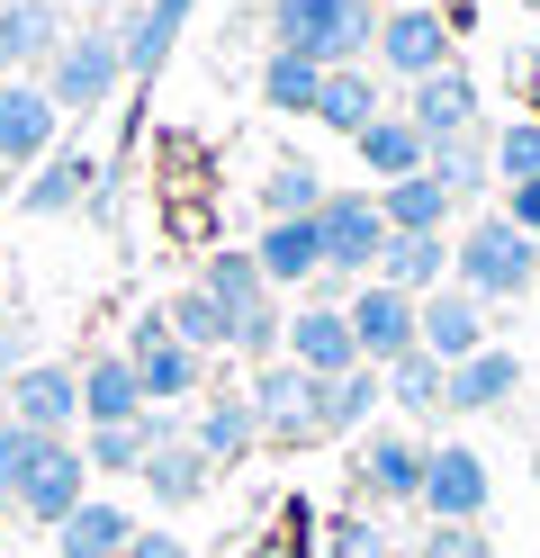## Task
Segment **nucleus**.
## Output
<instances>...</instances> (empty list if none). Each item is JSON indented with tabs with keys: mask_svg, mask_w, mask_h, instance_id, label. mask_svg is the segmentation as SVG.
<instances>
[{
	"mask_svg": "<svg viewBox=\"0 0 540 558\" xmlns=\"http://www.w3.org/2000/svg\"><path fill=\"white\" fill-rule=\"evenodd\" d=\"M135 477H144V496H154L163 513H180V505H199V496H207V477H216V469L199 460L190 441H163V450H154V460H144Z\"/></svg>",
	"mask_w": 540,
	"mask_h": 558,
	"instance_id": "nucleus-33",
	"label": "nucleus"
},
{
	"mask_svg": "<svg viewBox=\"0 0 540 558\" xmlns=\"http://www.w3.org/2000/svg\"><path fill=\"white\" fill-rule=\"evenodd\" d=\"M315 90H324V63H307V54H262V99L271 109H288V118H315Z\"/></svg>",
	"mask_w": 540,
	"mask_h": 558,
	"instance_id": "nucleus-36",
	"label": "nucleus"
},
{
	"mask_svg": "<svg viewBox=\"0 0 540 558\" xmlns=\"http://www.w3.org/2000/svg\"><path fill=\"white\" fill-rule=\"evenodd\" d=\"M387 405V378L360 361V369H343V378H315V397H307V414H315V441L334 433V441H351L360 424H370V414Z\"/></svg>",
	"mask_w": 540,
	"mask_h": 558,
	"instance_id": "nucleus-18",
	"label": "nucleus"
},
{
	"mask_svg": "<svg viewBox=\"0 0 540 558\" xmlns=\"http://www.w3.org/2000/svg\"><path fill=\"white\" fill-rule=\"evenodd\" d=\"M523 397V361L504 352V342H487V352H468L442 369V414H495Z\"/></svg>",
	"mask_w": 540,
	"mask_h": 558,
	"instance_id": "nucleus-14",
	"label": "nucleus"
},
{
	"mask_svg": "<svg viewBox=\"0 0 540 558\" xmlns=\"http://www.w3.org/2000/svg\"><path fill=\"white\" fill-rule=\"evenodd\" d=\"M118 558H190V549H180L171 532H144V522H135V541H127Z\"/></svg>",
	"mask_w": 540,
	"mask_h": 558,
	"instance_id": "nucleus-45",
	"label": "nucleus"
},
{
	"mask_svg": "<svg viewBox=\"0 0 540 558\" xmlns=\"http://www.w3.org/2000/svg\"><path fill=\"white\" fill-rule=\"evenodd\" d=\"M379 217H387V234H451L459 207H451V190L432 181V171H415V181H387L379 190Z\"/></svg>",
	"mask_w": 540,
	"mask_h": 558,
	"instance_id": "nucleus-27",
	"label": "nucleus"
},
{
	"mask_svg": "<svg viewBox=\"0 0 540 558\" xmlns=\"http://www.w3.org/2000/svg\"><path fill=\"white\" fill-rule=\"evenodd\" d=\"M252 262H262V279H271V289H307V279L324 270L315 217H271L262 234H252Z\"/></svg>",
	"mask_w": 540,
	"mask_h": 558,
	"instance_id": "nucleus-22",
	"label": "nucleus"
},
{
	"mask_svg": "<svg viewBox=\"0 0 540 558\" xmlns=\"http://www.w3.org/2000/svg\"><path fill=\"white\" fill-rule=\"evenodd\" d=\"M379 378H387V405L406 414V424H432V414H442V361H432V352H406V361H387Z\"/></svg>",
	"mask_w": 540,
	"mask_h": 558,
	"instance_id": "nucleus-35",
	"label": "nucleus"
},
{
	"mask_svg": "<svg viewBox=\"0 0 540 558\" xmlns=\"http://www.w3.org/2000/svg\"><path fill=\"white\" fill-rule=\"evenodd\" d=\"M163 325H171V342H190L199 361H207V352H226V342H235V316H226V306H216V298L199 289V279H190V289H171V298H163Z\"/></svg>",
	"mask_w": 540,
	"mask_h": 558,
	"instance_id": "nucleus-32",
	"label": "nucleus"
},
{
	"mask_svg": "<svg viewBox=\"0 0 540 558\" xmlns=\"http://www.w3.org/2000/svg\"><path fill=\"white\" fill-rule=\"evenodd\" d=\"M91 496V460H82V441H46V450H36V469L19 477V513L36 522V532H55V522L72 513V505H82Z\"/></svg>",
	"mask_w": 540,
	"mask_h": 558,
	"instance_id": "nucleus-10",
	"label": "nucleus"
},
{
	"mask_svg": "<svg viewBox=\"0 0 540 558\" xmlns=\"http://www.w3.org/2000/svg\"><path fill=\"white\" fill-rule=\"evenodd\" d=\"M63 46V10L55 0H0V73L27 82V73H46Z\"/></svg>",
	"mask_w": 540,
	"mask_h": 558,
	"instance_id": "nucleus-16",
	"label": "nucleus"
},
{
	"mask_svg": "<svg viewBox=\"0 0 540 558\" xmlns=\"http://www.w3.org/2000/svg\"><path fill=\"white\" fill-rule=\"evenodd\" d=\"M343 325H351V342H360V361H370V369H387V361L415 352V298H396L387 279H360V289L343 298Z\"/></svg>",
	"mask_w": 540,
	"mask_h": 558,
	"instance_id": "nucleus-8",
	"label": "nucleus"
},
{
	"mask_svg": "<svg viewBox=\"0 0 540 558\" xmlns=\"http://www.w3.org/2000/svg\"><path fill=\"white\" fill-rule=\"evenodd\" d=\"M10 190H19V171H10V162H0V207H10Z\"/></svg>",
	"mask_w": 540,
	"mask_h": 558,
	"instance_id": "nucleus-47",
	"label": "nucleus"
},
{
	"mask_svg": "<svg viewBox=\"0 0 540 558\" xmlns=\"http://www.w3.org/2000/svg\"><path fill=\"white\" fill-rule=\"evenodd\" d=\"M0 397H10V424L46 433V441H72V433H82V369H72V361H27Z\"/></svg>",
	"mask_w": 540,
	"mask_h": 558,
	"instance_id": "nucleus-6",
	"label": "nucleus"
},
{
	"mask_svg": "<svg viewBox=\"0 0 540 558\" xmlns=\"http://www.w3.org/2000/svg\"><path fill=\"white\" fill-rule=\"evenodd\" d=\"M36 450H46V433H27V424H10V414H0V505L19 496V477L36 469Z\"/></svg>",
	"mask_w": 540,
	"mask_h": 558,
	"instance_id": "nucleus-40",
	"label": "nucleus"
},
{
	"mask_svg": "<svg viewBox=\"0 0 540 558\" xmlns=\"http://www.w3.org/2000/svg\"><path fill=\"white\" fill-rule=\"evenodd\" d=\"M279 333H288L279 306H252V316H235V342H226V352H243L252 369H262V361H279Z\"/></svg>",
	"mask_w": 540,
	"mask_h": 558,
	"instance_id": "nucleus-39",
	"label": "nucleus"
},
{
	"mask_svg": "<svg viewBox=\"0 0 540 558\" xmlns=\"http://www.w3.org/2000/svg\"><path fill=\"white\" fill-rule=\"evenodd\" d=\"M379 73L387 82H432L451 63V10H423V0H396V10H379Z\"/></svg>",
	"mask_w": 540,
	"mask_h": 558,
	"instance_id": "nucleus-5",
	"label": "nucleus"
},
{
	"mask_svg": "<svg viewBox=\"0 0 540 558\" xmlns=\"http://www.w3.org/2000/svg\"><path fill=\"white\" fill-rule=\"evenodd\" d=\"M495 154V181H540V118H514L504 135H487Z\"/></svg>",
	"mask_w": 540,
	"mask_h": 558,
	"instance_id": "nucleus-38",
	"label": "nucleus"
},
{
	"mask_svg": "<svg viewBox=\"0 0 540 558\" xmlns=\"http://www.w3.org/2000/svg\"><path fill=\"white\" fill-rule=\"evenodd\" d=\"M351 145H360V162H370V181H379V190H387V181H415V171L432 162V145H423V135L396 118V109H387V118H370V126L351 135Z\"/></svg>",
	"mask_w": 540,
	"mask_h": 558,
	"instance_id": "nucleus-29",
	"label": "nucleus"
},
{
	"mask_svg": "<svg viewBox=\"0 0 540 558\" xmlns=\"http://www.w3.org/2000/svg\"><path fill=\"white\" fill-rule=\"evenodd\" d=\"M307 397H315V378H307L298 361H262V369H252L243 405H252V424H262V441H271V450H307V441H315Z\"/></svg>",
	"mask_w": 540,
	"mask_h": 558,
	"instance_id": "nucleus-7",
	"label": "nucleus"
},
{
	"mask_svg": "<svg viewBox=\"0 0 540 558\" xmlns=\"http://www.w3.org/2000/svg\"><path fill=\"white\" fill-rule=\"evenodd\" d=\"M0 279H10V270H0Z\"/></svg>",
	"mask_w": 540,
	"mask_h": 558,
	"instance_id": "nucleus-49",
	"label": "nucleus"
},
{
	"mask_svg": "<svg viewBox=\"0 0 540 558\" xmlns=\"http://www.w3.org/2000/svg\"><path fill=\"white\" fill-rule=\"evenodd\" d=\"M415 352H432V361H468V352H487V306L468 298V289H432V298H415Z\"/></svg>",
	"mask_w": 540,
	"mask_h": 558,
	"instance_id": "nucleus-13",
	"label": "nucleus"
},
{
	"mask_svg": "<svg viewBox=\"0 0 540 558\" xmlns=\"http://www.w3.org/2000/svg\"><path fill=\"white\" fill-rule=\"evenodd\" d=\"M396 118H406L423 145H442V135H468V126H478V73L442 63L432 82H415V90H406V109H396Z\"/></svg>",
	"mask_w": 540,
	"mask_h": 558,
	"instance_id": "nucleus-15",
	"label": "nucleus"
},
{
	"mask_svg": "<svg viewBox=\"0 0 540 558\" xmlns=\"http://www.w3.org/2000/svg\"><path fill=\"white\" fill-rule=\"evenodd\" d=\"M334 10L343 0H271V46L307 54V63H334Z\"/></svg>",
	"mask_w": 540,
	"mask_h": 558,
	"instance_id": "nucleus-31",
	"label": "nucleus"
},
{
	"mask_svg": "<svg viewBox=\"0 0 540 558\" xmlns=\"http://www.w3.org/2000/svg\"><path fill=\"white\" fill-rule=\"evenodd\" d=\"M370 558H415V549H406V541H379V549H370Z\"/></svg>",
	"mask_w": 540,
	"mask_h": 558,
	"instance_id": "nucleus-46",
	"label": "nucleus"
},
{
	"mask_svg": "<svg viewBox=\"0 0 540 558\" xmlns=\"http://www.w3.org/2000/svg\"><path fill=\"white\" fill-rule=\"evenodd\" d=\"M199 289L226 306V316H252V306H271V279H262V262H252V243H226V253H207V262H199Z\"/></svg>",
	"mask_w": 540,
	"mask_h": 558,
	"instance_id": "nucleus-30",
	"label": "nucleus"
},
{
	"mask_svg": "<svg viewBox=\"0 0 540 558\" xmlns=\"http://www.w3.org/2000/svg\"><path fill=\"white\" fill-rule=\"evenodd\" d=\"M127 541H135V513L99 505V496H82V505L55 522V558H118Z\"/></svg>",
	"mask_w": 540,
	"mask_h": 558,
	"instance_id": "nucleus-28",
	"label": "nucleus"
},
{
	"mask_svg": "<svg viewBox=\"0 0 540 558\" xmlns=\"http://www.w3.org/2000/svg\"><path fill=\"white\" fill-rule=\"evenodd\" d=\"M135 414H144L135 361H127V352H99V361H82V433H99V424H135Z\"/></svg>",
	"mask_w": 540,
	"mask_h": 558,
	"instance_id": "nucleus-25",
	"label": "nucleus"
},
{
	"mask_svg": "<svg viewBox=\"0 0 540 558\" xmlns=\"http://www.w3.org/2000/svg\"><path fill=\"white\" fill-rule=\"evenodd\" d=\"M370 279H387L396 298H432V289H451V234H387V253H379Z\"/></svg>",
	"mask_w": 540,
	"mask_h": 558,
	"instance_id": "nucleus-23",
	"label": "nucleus"
},
{
	"mask_svg": "<svg viewBox=\"0 0 540 558\" xmlns=\"http://www.w3.org/2000/svg\"><path fill=\"white\" fill-rule=\"evenodd\" d=\"M324 207V171L307 162V154H279L271 171H262V226L271 217H315Z\"/></svg>",
	"mask_w": 540,
	"mask_h": 558,
	"instance_id": "nucleus-34",
	"label": "nucleus"
},
{
	"mask_svg": "<svg viewBox=\"0 0 540 558\" xmlns=\"http://www.w3.org/2000/svg\"><path fill=\"white\" fill-rule=\"evenodd\" d=\"M423 460H432V441H415V433H370V441H360V486H370L379 505H415V496H423Z\"/></svg>",
	"mask_w": 540,
	"mask_h": 558,
	"instance_id": "nucleus-19",
	"label": "nucleus"
},
{
	"mask_svg": "<svg viewBox=\"0 0 540 558\" xmlns=\"http://www.w3.org/2000/svg\"><path fill=\"white\" fill-rule=\"evenodd\" d=\"M415 558H495V549H487L478 522H432V532L415 541Z\"/></svg>",
	"mask_w": 540,
	"mask_h": 558,
	"instance_id": "nucleus-41",
	"label": "nucleus"
},
{
	"mask_svg": "<svg viewBox=\"0 0 540 558\" xmlns=\"http://www.w3.org/2000/svg\"><path fill=\"white\" fill-rule=\"evenodd\" d=\"M315 243H324V298H351V279H370L379 253H387V217H379V190H324L315 207Z\"/></svg>",
	"mask_w": 540,
	"mask_h": 558,
	"instance_id": "nucleus-2",
	"label": "nucleus"
},
{
	"mask_svg": "<svg viewBox=\"0 0 540 558\" xmlns=\"http://www.w3.org/2000/svg\"><path fill=\"white\" fill-rule=\"evenodd\" d=\"M540 279V243L514 234L504 217H468L451 234V289H468L478 306H504V298H531Z\"/></svg>",
	"mask_w": 540,
	"mask_h": 558,
	"instance_id": "nucleus-1",
	"label": "nucleus"
},
{
	"mask_svg": "<svg viewBox=\"0 0 540 558\" xmlns=\"http://www.w3.org/2000/svg\"><path fill=\"white\" fill-rule=\"evenodd\" d=\"M118 352L135 361V388H144V405H199V397H207V361L190 352V342H171L163 306L127 325V342H118Z\"/></svg>",
	"mask_w": 540,
	"mask_h": 558,
	"instance_id": "nucleus-4",
	"label": "nucleus"
},
{
	"mask_svg": "<svg viewBox=\"0 0 540 558\" xmlns=\"http://www.w3.org/2000/svg\"><path fill=\"white\" fill-rule=\"evenodd\" d=\"M190 450H199L207 469H235V460H252V450H262V424H252L243 388H216V397H199V414H190Z\"/></svg>",
	"mask_w": 540,
	"mask_h": 558,
	"instance_id": "nucleus-17",
	"label": "nucleus"
},
{
	"mask_svg": "<svg viewBox=\"0 0 540 558\" xmlns=\"http://www.w3.org/2000/svg\"><path fill=\"white\" fill-rule=\"evenodd\" d=\"M370 118H387V82L370 73V63H334L315 90V126H334V135H360Z\"/></svg>",
	"mask_w": 540,
	"mask_h": 558,
	"instance_id": "nucleus-24",
	"label": "nucleus"
},
{
	"mask_svg": "<svg viewBox=\"0 0 540 558\" xmlns=\"http://www.w3.org/2000/svg\"><path fill=\"white\" fill-rule=\"evenodd\" d=\"M82 10H118V0H82Z\"/></svg>",
	"mask_w": 540,
	"mask_h": 558,
	"instance_id": "nucleus-48",
	"label": "nucleus"
},
{
	"mask_svg": "<svg viewBox=\"0 0 540 558\" xmlns=\"http://www.w3.org/2000/svg\"><path fill=\"white\" fill-rule=\"evenodd\" d=\"M36 361V333H27V316H0V388Z\"/></svg>",
	"mask_w": 540,
	"mask_h": 558,
	"instance_id": "nucleus-43",
	"label": "nucleus"
},
{
	"mask_svg": "<svg viewBox=\"0 0 540 558\" xmlns=\"http://www.w3.org/2000/svg\"><path fill=\"white\" fill-rule=\"evenodd\" d=\"M190 10H199V0H144L135 19H118V46H127V82H154L163 63H171V46H180V27H190Z\"/></svg>",
	"mask_w": 540,
	"mask_h": 558,
	"instance_id": "nucleus-20",
	"label": "nucleus"
},
{
	"mask_svg": "<svg viewBox=\"0 0 540 558\" xmlns=\"http://www.w3.org/2000/svg\"><path fill=\"white\" fill-rule=\"evenodd\" d=\"M387 532H379V522L370 513H334V532H324V558H370Z\"/></svg>",
	"mask_w": 540,
	"mask_h": 558,
	"instance_id": "nucleus-42",
	"label": "nucleus"
},
{
	"mask_svg": "<svg viewBox=\"0 0 540 558\" xmlns=\"http://www.w3.org/2000/svg\"><path fill=\"white\" fill-rule=\"evenodd\" d=\"M127 82V46H118V27H63V46L46 63V99L63 118H91L108 109V90Z\"/></svg>",
	"mask_w": 540,
	"mask_h": 558,
	"instance_id": "nucleus-3",
	"label": "nucleus"
},
{
	"mask_svg": "<svg viewBox=\"0 0 540 558\" xmlns=\"http://www.w3.org/2000/svg\"><path fill=\"white\" fill-rule=\"evenodd\" d=\"M504 226L540 243V181H504Z\"/></svg>",
	"mask_w": 540,
	"mask_h": 558,
	"instance_id": "nucleus-44",
	"label": "nucleus"
},
{
	"mask_svg": "<svg viewBox=\"0 0 540 558\" xmlns=\"http://www.w3.org/2000/svg\"><path fill=\"white\" fill-rule=\"evenodd\" d=\"M415 513H432V522H478L487 513V460H478V441H432Z\"/></svg>",
	"mask_w": 540,
	"mask_h": 558,
	"instance_id": "nucleus-9",
	"label": "nucleus"
},
{
	"mask_svg": "<svg viewBox=\"0 0 540 558\" xmlns=\"http://www.w3.org/2000/svg\"><path fill=\"white\" fill-rule=\"evenodd\" d=\"M91 181H99V162H91V154H72V145H55V154L36 162V171H27V181H19L10 198L27 207V217H72V207L91 198Z\"/></svg>",
	"mask_w": 540,
	"mask_h": 558,
	"instance_id": "nucleus-21",
	"label": "nucleus"
},
{
	"mask_svg": "<svg viewBox=\"0 0 540 558\" xmlns=\"http://www.w3.org/2000/svg\"><path fill=\"white\" fill-rule=\"evenodd\" d=\"M82 460H91V477H135L154 460V441H144V424H99V433H82Z\"/></svg>",
	"mask_w": 540,
	"mask_h": 558,
	"instance_id": "nucleus-37",
	"label": "nucleus"
},
{
	"mask_svg": "<svg viewBox=\"0 0 540 558\" xmlns=\"http://www.w3.org/2000/svg\"><path fill=\"white\" fill-rule=\"evenodd\" d=\"M432 181H442L451 190V207H459V217H468V207H478L487 198V181H495V154H487V126H468V135H442V145H432Z\"/></svg>",
	"mask_w": 540,
	"mask_h": 558,
	"instance_id": "nucleus-26",
	"label": "nucleus"
},
{
	"mask_svg": "<svg viewBox=\"0 0 540 558\" xmlns=\"http://www.w3.org/2000/svg\"><path fill=\"white\" fill-rule=\"evenodd\" d=\"M63 135V109L46 99V82H0V162L10 171H36Z\"/></svg>",
	"mask_w": 540,
	"mask_h": 558,
	"instance_id": "nucleus-11",
	"label": "nucleus"
},
{
	"mask_svg": "<svg viewBox=\"0 0 540 558\" xmlns=\"http://www.w3.org/2000/svg\"><path fill=\"white\" fill-rule=\"evenodd\" d=\"M279 361H298L307 378H343V369H360V342H351V325H343V306H334V298L298 306V316H288V333H279Z\"/></svg>",
	"mask_w": 540,
	"mask_h": 558,
	"instance_id": "nucleus-12",
	"label": "nucleus"
}]
</instances>
